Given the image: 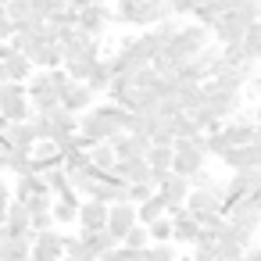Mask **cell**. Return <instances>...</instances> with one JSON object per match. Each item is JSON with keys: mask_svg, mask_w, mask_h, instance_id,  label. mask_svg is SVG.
<instances>
[{"mask_svg": "<svg viewBox=\"0 0 261 261\" xmlns=\"http://www.w3.org/2000/svg\"><path fill=\"white\" fill-rule=\"evenodd\" d=\"M0 143H4L8 150H25L33 154L40 147V136H36V125L33 122H22V125H8V133L0 136Z\"/></svg>", "mask_w": 261, "mask_h": 261, "instance_id": "cell-6", "label": "cell"}, {"mask_svg": "<svg viewBox=\"0 0 261 261\" xmlns=\"http://www.w3.org/2000/svg\"><path fill=\"white\" fill-rule=\"evenodd\" d=\"M4 83H11V79H8V68H4V61H0V86H4Z\"/></svg>", "mask_w": 261, "mask_h": 261, "instance_id": "cell-32", "label": "cell"}, {"mask_svg": "<svg viewBox=\"0 0 261 261\" xmlns=\"http://www.w3.org/2000/svg\"><path fill=\"white\" fill-rule=\"evenodd\" d=\"M222 165H225L229 172H250V168H261V154H257L254 143H250V147H236V150H229V154L222 158Z\"/></svg>", "mask_w": 261, "mask_h": 261, "instance_id": "cell-14", "label": "cell"}, {"mask_svg": "<svg viewBox=\"0 0 261 261\" xmlns=\"http://www.w3.org/2000/svg\"><path fill=\"white\" fill-rule=\"evenodd\" d=\"M211 47V29H204V25H197V22H186V29L154 58V68L165 75V79H175L179 75V68H186L200 50H207Z\"/></svg>", "mask_w": 261, "mask_h": 261, "instance_id": "cell-2", "label": "cell"}, {"mask_svg": "<svg viewBox=\"0 0 261 261\" xmlns=\"http://www.w3.org/2000/svg\"><path fill=\"white\" fill-rule=\"evenodd\" d=\"M65 257V232L50 229V232H36L33 243V261H61Z\"/></svg>", "mask_w": 261, "mask_h": 261, "instance_id": "cell-8", "label": "cell"}, {"mask_svg": "<svg viewBox=\"0 0 261 261\" xmlns=\"http://www.w3.org/2000/svg\"><path fill=\"white\" fill-rule=\"evenodd\" d=\"M136 225H140V207H136V204H115V207H111L108 232H111L118 243H122V240H125V236L136 229Z\"/></svg>", "mask_w": 261, "mask_h": 261, "instance_id": "cell-5", "label": "cell"}, {"mask_svg": "<svg viewBox=\"0 0 261 261\" xmlns=\"http://www.w3.org/2000/svg\"><path fill=\"white\" fill-rule=\"evenodd\" d=\"M90 158H93V168H97L100 175H115V168H118V154H115V147H111V143L93 147V150H90Z\"/></svg>", "mask_w": 261, "mask_h": 261, "instance_id": "cell-19", "label": "cell"}, {"mask_svg": "<svg viewBox=\"0 0 261 261\" xmlns=\"http://www.w3.org/2000/svg\"><path fill=\"white\" fill-rule=\"evenodd\" d=\"M147 229H150V243H172V240H175L172 218H161V222H154V225H147Z\"/></svg>", "mask_w": 261, "mask_h": 261, "instance_id": "cell-24", "label": "cell"}, {"mask_svg": "<svg viewBox=\"0 0 261 261\" xmlns=\"http://www.w3.org/2000/svg\"><path fill=\"white\" fill-rule=\"evenodd\" d=\"M111 83H115V72H111V65H108V58H104V61L97 65V72H93V79H90L86 86H90L97 97H108V93H111Z\"/></svg>", "mask_w": 261, "mask_h": 261, "instance_id": "cell-21", "label": "cell"}, {"mask_svg": "<svg viewBox=\"0 0 261 261\" xmlns=\"http://www.w3.org/2000/svg\"><path fill=\"white\" fill-rule=\"evenodd\" d=\"M8 125H11V122H8L4 115H0V136H4V133H8Z\"/></svg>", "mask_w": 261, "mask_h": 261, "instance_id": "cell-34", "label": "cell"}, {"mask_svg": "<svg viewBox=\"0 0 261 261\" xmlns=\"http://www.w3.org/2000/svg\"><path fill=\"white\" fill-rule=\"evenodd\" d=\"M172 225H175V243H186V247H197V240H200V218L190 211V207H179V211H172Z\"/></svg>", "mask_w": 261, "mask_h": 261, "instance_id": "cell-7", "label": "cell"}, {"mask_svg": "<svg viewBox=\"0 0 261 261\" xmlns=\"http://www.w3.org/2000/svg\"><path fill=\"white\" fill-rule=\"evenodd\" d=\"M8 4H11V0H0V11H4V8H8Z\"/></svg>", "mask_w": 261, "mask_h": 261, "instance_id": "cell-36", "label": "cell"}, {"mask_svg": "<svg viewBox=\"0 0 261 261\" xmlns=\"http://www.w3.org/2000/svg\"><path fill=\"white\" fill-rule=\"evenodd\" d=\"M193 261H222V257H218L215 250H204V247H197V250H193Z\"/></svg>", "mask_w": 261, "mask_h": 261, "instance_id": "cell-30", "label": "cell"}, {"mask_svg": "<svg viewBox=\"0 0 261 261\" xmlns=\"http://www.w3.org/2000/svg\"><path fill=\"white\" fill-rule=\"evenodd\" d=\"M36 193H50L47 190V182H43V175H22V179H15V200H29V197H36Z\"/></svg>", "mask_w": 261, "mask_h": 261, "instance_id": "cell-20", "label": "cell"}, {"mask_svg": "<svg viewBox=\"0 0 261 261\" xmlns=\"http://www.w3.org/2000/svg\"><path fill=\"white\" fill-rule=\"evenodd\" d=\"M108 218H111V207H108V204H100V200H83L79 232H100V229H108Z\"/></svg>", "mask_w": 261, "mask_h": 261, "instance_id": "cell-10", "label": "cell"}, {"mask_svg": "<svg viewBox=\"0 0 261 261\" xmlns=\"http://www.w3.org/2000/svg\"><path fill=\"white\" fill-rule=\"evenodd\" d=\"M115 179H122L125 186H140V182H150V179H154V168L147 165V158H129V161H118ZM150 186H154V182H150Z\"/></svg>", "mask_w": 261, "mask_h": 261, "instance_id": "cell-9", "label": "cell"}, {"mask_svg": "<svg viewBox=\"0 0 261 261\" xmlns=\"http://www.w3.org/2000/svg\"><path fill=\"white\" fill-rule=\"evenodd\" d=\"M79 211H83V197L75 190L54 200V222L58 225H79Z\"/></svg>", "mask_w": 261, "mask_h": 261, "instance_id": "cell-13", "label": "cell"}, {"mask_svg": "<svg viewBox=\"0 0 261 261\" xmlns=\"http://www.w3.org/2000/svg\"><path fill=\"white\" fill-rule=\"evenodd\" d=\"M4 68H8V79H11V83H25V86H29V79L36 75V65H33L25 54H11V58L4 61Z\"/></svg>", "mask_w": 261, "mask_h": 261, "instance_id": "cell-16", "label": "cell"}, {"mask_svg": "<svg viewBox=\"0 0 261 261\" xmlns=\"http://www.w3.org/2000/svg\"><path fill=\"white\" fill-rule=\"evenodd\" d=\"M90 4H97V0H68V8H72V11H86Z\"/></svg>", "mask_w": 261, "mask_h": 261, "instance_id": "cell-31", "label": "cell"}, {"mask_svg": "<svg viewBox=\"0 0 261 261\" xmlns=\"http://www.w3.org/2000/svg\"><path fill=\"white\" fill-rule=\"evenodd\" d=\"M47 122H50V129H54V136H75L79 133V115H72L68 108H54L50 115H47Z\"/></svg>", "mask_w": 261, "mask_h": 261, "instance_id": "cell-17", "label": "cell"}, {"mask_svg": "<svg viewBox=\"0 0 261 261\" xmlns=\"http://www.w3.org/2000/svg\"><path fill=\"white\" fill-rule=\"evenodd\" d=\"M61 108H68L72 115H86L90 108H97V93H93L90 86H83V83H79V86L61 100Z\"/></svg>", "mask_w": 261, "mask_h": 261, "instance_id": "cell-15", "label": "cell"}, {"mask_svg": "<svg viewBox=\"0 0 261 261\" xmlns=\"http://www.w3.org/2000/svg\"><path fill=\"white\" fill-rule=\"evenodd\" d=\"M182 29H186V22H182V18H168V22H161V25H154L150 33H154V40H158V47L165 50V47H168V43H172V40H175V36H179Z\"/></svg>", "mask_w": 261, "mask_h": 261, "instance_id": "cell-22", "label": "cell"}, {"mask_svg": "<svg viewBox=\"0 0 261 261\" xmlns=\"http://www.w3.org/2000/svg\"><path fill=\"white\" fill-rule=\"evenodd\" d=\"M168 18H175V15H172V8L165 4V0H147V4L140 8V18H136V29H140V33H147V29H154V25H161V22H168Z\"/></svg>", "mask_w": 261, "mask_h": 261, "instance_id": "cell-12", "label": "cell"}, {"mask_svg": "<svg viewBox=\"0 0 261 261\" xmlns=\"http://www.w3.org/2000/svg\"><path fill=\"white\" fill-rule=\"evenodd\" d=\"M190 186H193V190H218V186H222V179H218L211 168H204V172H197V175L190 179Z\"/></svg>", "mask_w": 261, "mask_h": 261, "instance_id": "cell-26", "label": "cell"}, {"mask_svg": "<svg viewBox=\"0 0 261 261\" xmlns=\"http://www.w3.org/2000/svg\"><path fill=\"white\" fill-rule=\"evenodd\" d=\"M129 193H133V204L140 207V204H147L150 197H158V186H150V182H140V186H129Z\"/></svg>", "mask_w": 261, "mask_h": 261, "instance_id": "cell-27", "label": "cell"}, {"mask_svg": "<svg viewBox=\"0 0 261 261\" xmlns=\"http://www.w3.org/2000/svg\"><path fill=\"white\" fill-rule=\"evenodd\" d=\"M172 215V207H168V200L158 193V197H150L147 204H140V225H154V222H161V218H168Z\"/></svg>", "mask_w": 261, "mask_h": 261, "instance_id": "cell-18", "label": "cell"}, {"mask_svg": "<svg viewBox=\"0 0 261 261\" xmlns=\"http://www.w3.org/2000/svg\"><path fill=\"white\" fill-rule=\"evenodd\" d=\"M254 136H257V125H254V118H236V122H229V125H222L215 136H207V154L211 158H225L229 150H236V147H250L254 143Z\"/></svg>", "mask_w": 261, "mask_h": 261, "instance_id": "cell-3", "label": "cell"}, {"mask_svg": "<svg viewBox=\"0 0 261 261\" xmlns=\"http://www.w3.org/2000/svg\"><path fill=\"white\" fill-rule=\"evenodd\" d=\"M122 243H125L129 250H136V254H143V250L150 247V229H147V225H136V229H133V232H129V236H125Z\"/></svg>", "mask_w": 261, "mask_h": 261, "instance_id": "cell-25", "label": "cell"}, {"mask_svg": "<svg viewBox=\"0 0 261 261\" xmlns=\"http://www.w3.org/2000/svg\"><path fill=\"white\" fill-rule=\"evenodd\" d=\"M61 261H75V257H61Z\"/></svg>", "mask_w": 261, "mask_h": 261, "instance_id": "cell-37", "label": "cell"}, {"mask_svg": "<svg viewBox=\"0 0 261 261\" xmlns=\"http://www.w3.org/2000/svg\"><path fill=\"white\" fill-rule=\"evenodd\" d=\"M129 125H133V111L115 100H104V104L90 108L86 115H79V140L86 150H93L100 143H115L118 136H125Z\"/></svg>", "mask_w": 261, "mask_h": 261, "instance_id": "cell-1", "label": "cell"}, {"mask_svg": "<svg viewBox=\"0 0 261 261\" xmlns=\"http://www.w3.org/2000/svg\"><path fill=\"white\" fill-rule=\"evenodd\" d=\"M111 22H115V11L104 4V0L90 4L86 11H79V29H83L86 36H93V40H104L108 29H111Z\"/></svg>", "mask_w": 261, "mask_h": 261, "instance_id": "cell-4", "label": "cell"}, {"mask_svg": "<svg viewBox=\"0 0 261 261\" xmlns=\"http://www.w3.org/2000/svg\"><path fill=\"white\" fill-rule=\"evenodd\" d=\"M147 165H150L154 172H172V165H175V143H172V147H154V150L147 154Z\"/></svg>", "mask_w": 261, "mask_h": 261, "instance_id": "cell-23", "label": "cell"}, {"mask_svg": "<svg viewBox=\"0 0 261 261\" xmlns=\"http://www.w3.org/2000/svg\"><path fill=\"white\" fill-rule=\"evenodd\" d=\"M254 122H261V97H257V104H254Z\"/></svg>", "mask_w": 261, "mask_h": 261, "instance_id": "cell-33", "label": "cell"}, {"mask_svg": "<svg viewBox=\"0 0 261 261\" xmlns=\"http://www.w3.org/2000/svg\"><path fill=\"white\" fill-rule=\"evenodd\" d=\"M165 200H168V207L172 211H179V207H186V200H190V193H193V186H190V179H182V175H168L165 182H161V190H158ZM172 218V215H168Z\"/></svg>", "mask_w": 261, "mask_h": 261, "instance_id": "cell-11", "label": "cell"}, {"mask_svg": "<svg viewBox=\"0 0 261 261\" xmlns=\"http://www.w3.org/2000/svg\"><path fill=\"white\" fill-rule=\"evenodd\" d=\"M254 204H257V211H261V193H257V197H254Z\"/></svg>", "mask_w": 261, "mask_h": 261, "instance_id": "cell-35", "label": "cell"}, {"mask_svg": "<svg viewBox=\"0 0 261 261\" xmlns=\"http://www.w3.org/2000/svg\"><path fill=\"white\" fill-rule=\"evenodd\" d=\"M100 261H140V254H136V250H129V247L122 243V247H115V250H108V254H104Z\"/></svg>", "mask_w": 261, "mask_h": 261, "instance_id": "cell-28", "label": "cell"}, {"mask_svg": "<svg viewBox=\"0 0 261 261\" xmlns=\"http://www.w3.org/2000/svg\"><path fill=\"white\" fill-rule=\"evenodd\" d=\"M18 36V29H15V22L4 15V11H0V43H11Z\"/></svg>", "mask_w": 261, "mask_h": 261, "instance_id": "cell-29", "label": "cell"}]
</instances>
